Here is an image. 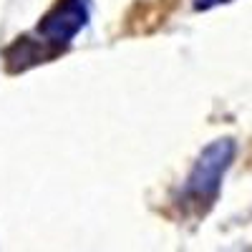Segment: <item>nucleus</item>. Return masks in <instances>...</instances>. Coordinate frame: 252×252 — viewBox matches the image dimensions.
Returning a JSON list of instances; mask_svg holds the SVG:
<instances>
[{
  "label": "nucleus",
  "instance_id": "nucleus-2",
  "mask_svg": "<svg viewBox=\"0 0 252 252\" xmlns=\"http://www.w3.org/2000/svg\"><path fill=\"white\" fill-rule=\"evenodd\" d=\"M89 15H91L89 0H56V5L40 18L31 38L48 61L71 46V40L89 23Z\"/></svg>",
  "mask_w": 252,
  "mask_h": 252
},
{
  "label": "nucleus",
  "instance_id": "nucleus-3",
  "mask_svg": "<svg viewBox=\"0 0 252 252\" xmlns=\"http://www.w3.org/2000/svg\"><path fill=\"white\" fill-rule=\"evenodd\" d=\"M224 3H232V0H194V10H212Z\"/></svg>",
  "mask_w": 252,
  "mask_h": 252
},
{
  "label": "nucleus",
  "instance_id": "nucleus-1",
  "mask_svg": "<svg viewBox=\"0 0 252 252\" xmlns=\"http://www.w3.org/2000/svg\"><path fill=\"white\" fill-rule=\"evenodd\" d=\"M235 152H237V146L232 139H217L204 146L182 187L184 204L194 207L197 212H207L217 202L222 179L235 159Z\"/></svg>",
  "mask_w": 252,
  "mask_h": 252
}]
</instances>
